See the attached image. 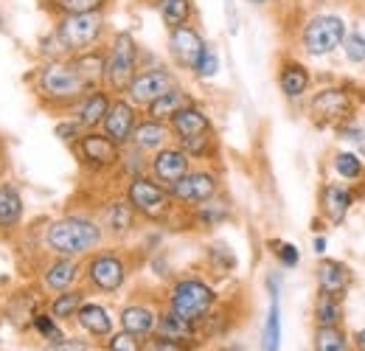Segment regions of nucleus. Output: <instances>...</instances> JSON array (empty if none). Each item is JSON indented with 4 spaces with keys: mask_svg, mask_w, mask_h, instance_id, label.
<instances>
[{
    "mask_svg": "<svg viewBox=\"0 0 365 351\" xmlns=\"http://www.w3.org/2000/svg\"><path fill=\"white\" fill-rule=\"evenodd\" d=\"M107 0H48V9L56 17L65 14H85V11H101Z\"/></svg>",
    "mask_w": 365,
    "mask_h": 351,
    "instance_id": "nucleus-35",
    "label": "nucleus"
},
{
    "mask_svg": "<svg viewBox=\"0 0 365 351\" xmlns=\"http://www.w3.org/2000/svg\"><path fill=\"white\" fill-rule=\"evenodd\" d=\"M88 281L101 292H115L127 281V264L115 253H96L88 262Z\"/></svg>",
    "mask_w": 365,
    "mask_h": 351,
    "instance_id": "nucleus-11",
    "label": "nucleus"
},
{
    "mask_svg": "<svg viewBox=\"0 0 365 351\" xmlns=\"http://www.w3.org/2000/svg\"><path fill=\"white\" fill-rule=\"evenodd\" d=\"M0 23H3V14H0Z\"/></svg>",
    "mask_w": 365,
    "mask_h": 351,
    "instance_id": "nucleus-52",
    "label": "nucleus"
},
{
    "mask_svg": "<svg viewBox=\"0 0 365 351\" xmlns=\"http://www.w3.org/2000/svg\"><path fill=\"white\" fill-rule=\"evenodd\" d=\"M340 320H343V301H340V295H331V292L318 290V298H315V323L318 326H340Z\"/></svg>",
    "mask_w": 365,
    "mask_h": 351,
    "instance_id": "nucleus-32",
    "label": "nucleus"
},
{
    "mask_svg": "<svg viewBox=\"0 0 365 351\" xmlns=\"http://www.w3.org/2000/svg\"><path fill=\"white\" fill-rule=\"evenodd\" d=\"M121 326H124V332H130L135 337H146L158 326V312L143 307V304H130L121 312Z\"/></svg>",
    "mask_w": 365,
    "mask_h": 351,
    "instance_id": "nucleus-23",
    "label": "nucleus"
},
{
    "mask_svg": "<svg viewBox=\"0 0 365 351\" xmlns=\"http://www.w3.org/2000/svg\"><path fill=\"white\" fill-rule=\"evenodd\" d=\"M140 351H185V346L172 343V340H166V337H160V335L152 332V337H146V340L140 343Z\"/></svg>",
    "mask_w": 365,
    "mask_h": 351,
    "instance_id": "nucleus-45",
    "label": "nucleus"
},
{
    "mask_svg": "<svg viewBox=\"0 0 365 351\" xmlns=\"http://www.w3.org/2000/svg\"><path fill=\"white\" fill-rule=\"evenodd\" d=\"M76 275H79V264L73 262V259L59 256L56 262H51L46 267L43 284H46V290H51V292H65V290H71V284L76 281Z\"/></svg>",
    "mask_w": 365,
    "mask_h": 351,
    "instance_id": "nucleus-24",
    "label": "nucleus"
},
{
    "mask_svg": "<svg viewBox=\"0 0 365 351\" xmlns=\"http://www.w3.org/2000/svg\"><path fill=\"white\" fill-rule=\"evenodd\" d=\"M107 349L110 351H140V343H138L135 335H130V332H118V335L110 337Z\"/></svg>",
    "mask_w": 365,
    "mask_h": 351,
    "instance_id": "nucleus-44",
    "label": "nucleus"
},
{
    "mask_svg": "<svg viewBox=\"0 0 365 351\" xmlns=\"http://www.w3.org/2000/svg\"><path fill=\"white\" fill-rule=\"evenodd\" d=\"M315 250H318V253H323V250H326V239H323V236H318V239H315Z\"/></svg>",
    "mask_w": 365,
    "mask_h": 351,
    "instance_id": "nucleus-50",
    "label": "nucleus"
},
{
    "mask_svg": "<svg viewBox=\"0 0 365 351\" xmlns=\"http://www.w3.org/2000/svg\"><path fill=\"white\" fill-rule=\"evenodd\" d=\"M309 82H312V76L301 62H284L278 71V88L284 93V98H289V101L301 98L309 90Z\"/></svg>",
    "mask_w": 365,
    "mask_h": 351,
    "instance_id": "nucleus-22",
    "label": "nucleus"
},
{
    "mask_svg": "<svg viewBox=\"0 0 365 351\" xmlns=\"http://www.w3.org/2000/svg\"><path fill=\"white\" fill-rule=\"evenodd\" d=\"M208 256H211L214 267H217V270H222V273H228V270L236 267V256L228 250V245H211Z\"/></svg>",
    "mask_w": 365,
    "mask_h": 351,
    "instance_id": "nucleus-43",
    "label": "nucleus"
},
{
    "mask_svg": "<svg viewBox=\"0 0 365 351\" xmlns=\"http://www.w3.org/2000/svg\"><path fill=\"white\" fill-rule=\"evenodd\" d=\"M354 343H357V349H360V351H365V329L354 335Z\"/></svg>",
    "mask_w": 365,
    "mask_h": 351,
    "instance_id": "nucleus-49",
    "label": "nucleus"
},
{
    "mask_svg": "<svg viewBox=\"0 0 365 351\" xmlns=\"http://www.w3.org/2000/svg\"><path fill=\"white\" fill-rule=\"evenodd\" d=\"M76 320H79V326L93 335V337H107L110 332H113V317H110V312L104 307H98V304H82L79 312H76Z\"/></svg>",
    "mask_w": 365,
    "mask_h": 351,
    "instance_id": "nucleus-27",
    "label": "nucleus"
},
{
    "mask_svg": "<svg viewBox=\"0 0 365 351\" xmlns=\"http://www.w3.org/2000/svg\"><path fill=\"white\" fill-rule=\"evenodd\" d=\"M270 250H273L275 259L284 264V267H295V264L301 262L298 248H295V245H289V242H278V239H273V242H270Z\"/></svg>",
    "mask_w": 365,
    "mask_h": 351,
    "instance_id": "nucleus-42",
    "label": "nucleus"
},
{
    "mask_svg": "<svg viewBox=\"0 0 365 351\" xmlns=\"http://www.w3.org/2000/svg\"><path fill=\"white\" fill-rule=\"evenodd\" d=\"M175 88V76L172 71L166 68H146V71H138L135 79L130 82V101L138 107H149L155 98H160L166 90Z\"/></svg>",
    "mask_w": 365,
    "mask_h": 351,
    "instance_id": "nucleus-9",
    "label": "nucleus"
},
{
    "mask_svg": "<svg viewBox=\"0 0 365 351\" xmlns=\"http://www.w3.org/2000/svg\"><path fill=\"white\" fill-rule=\"evenodd\" d=\"M205 40H202V34L194 29V26H178V29H169V51H172V56H175V62L185 68V71H194L197 68V62H200V56H202V51H205Z\"/></svg>",
    "mask_w": 365,
    "mask_h": 351,
    "instance_id": "nucleus-12",
    "label": "nucleus"
},
{
    "mask_svg": "<svg viewBox=\"0 0 365 351\" xmlns=\"http://www.w3.org/2000/svg\"><path fill=\"white\" fill-rule=\"evenodd\" d=\"M53 34L65 48L68 56L93 51L104 34V14L101 11H85V14H65L56 20Z\"/></svg>",
    "mask_w": 365,
    "mask_h": 351,
    "instance_id": "nucleus-4",
    "label": "nucleus"
},
{
    "mask_svg": "<svg viewBox=\"0 0 365 351\" xmlns=\"http://www.w3.org/2000/svg\"><path fill=\"white\" fill-rule=\"evenodd\" d=\"M346 37V20L340 14H315L301 29V45L309 56L334 54Z\"/></svg>",
    "mask_w": 365,
    "mask_h": 351,
    "instance_id": "nucleus-5",
    "label": "nucleus"
},
{
    "mask_svg": "<svg viewBox=\"0 0 365 351\" xmlns=\"http://www.w3.org/2000/svg\"><path fill=\"white\" fill-rule=\"evenodd\" d=\"M138 43L130 31H118L104 54V85L115 93H127L138 73Z\"/></svg>",
    "mask_w": 365,
    "mask_h": 351,
    "instance_id": "nucleus-3",
    "label": "nucleus"
},
{
    "mask_svg": "<svg viewBox=\"0 0 365 351\" xmlns=\"http://www.w3.org/2000/svg\"><path fill=\"white\" fill-rule=\"evenodd\" d=\"M217 191H220V183H217V175L211 172H188L169 188L172 200H178L180 205H194V208L214 200Z\"/></svg>",
    "mask_w": 365,
    "mask_h": 351,
    "instance_id": "nucleus-8",
    "label": "nucleus"
},
{
    "mask_svg": "<svg viewBox=\"0 0 365 351\" xmlns=\"http://www.w3.org/2000/svg\"><path fill=\"white\" fill-rule=\"evenodd\" d=\"M82 304H85V298H82L79 290H65V292H56V298L51 301L48 315L56 317V320H68V317H73L79 312Z\"/></svg>",
    "mask_w": 365,
    "mask_h": 351,
    "instance_id": "nucleus-33",
    "label": "nucleus"
},
{
    "mask_svg": "<svg viewBox=\"0 0 365 351\" xmlns=\"http://www.w3.org/2000/svg\"><path fill=\"white\" fill-rule=\"evenodd\" d=\"M169 130L175 132L180 141H188V138H197V135H208L211 121L197 104H185L169 118Z\"/></svg>",
    "mask_w": 365,
    "mask_h": 351,
    "instance_id": "nucleus-16",
    "label": "nucleus"
},
{
    "mask_svg": "<svg viewBox=\"0 0 365 351\" xmlns=\"http://www.w3.org/2000/svg\"><path fill=\"white\" fill-rule=\"evenodd\" d=\"M191 73L200 76V79L217 76V73H220V54H217L211 45H205V51H202V56H200V62H197V68H194Z\"/></svg>",
    "mask_w": 365,
    "mask_h": 351,
    "instance_id": "nucleus-40",
    "label": "nucleus"
},
{
    "mask_svg": "<svg viewBox=\"0 0 365 351\" xmlns=\"http://www.w3.org/2000/svg\"><path fill=\"white\" fill-rule=\"evenodd\" d=\"M169 124L166 121H155V118H146V121H140L135 124V132H133V146H135L138 152H158V149H163L166 146V141H169Z\"/></svg>",
    "mask_w": 365,
    "mask_h": 351,
    "instance_id": "nucleus-17",
    "label": "nucleus"
},
{
    "mask_svg": "<svg viewBox=\"0 0 365 351\" xmlns=\"http://www.w3.org/2000/svg\"><path fill=\"white\" fill-rule=\"evenodd\" d=\"M270 312L264 320V332H262V351H278L281 346V307H278V281L270 278Z\"/></svg>",
    "mask_w": 365,
    "mask_h": 351,
    "instance_id": "nucleus-25",
    "label": "nucleus"
},
{
    "mask_svg": "<svg viewBox=\"0 0 365 351\" xmlns=\"http://www.w3.org/2000/svg\"><path fill=\"white\" fill-rule=\"evenodd\" d=\"M155 335H160V337H166V340H172V343H191L194 337H197V329H194V323L191 320H185L180 317L178 312H172V309H166V312H160L158 315V326H155Z\"/></svg>",
    "mask_w": 365,
    "mask_h": 351,
    "instance_id": "nucleus-21",
    "label": "nucleus"
},
{
    "mask_svg": "<svg viewBox=\"0 0 365 351\" xmlns=\"http://www.w3.org/2000/svg\"><path fill=\"white\" fill-rule=\"evenodd\" d=\"M250 3H253V6H267L270 0H250Z\"/></svg>",
    "mask_w": 365,
    "mask_h": 351,
    "instance_id": "nucleus-51",
    "label": "nucleus"
},
{
    "mask_svg": "<svg viewBox=\"0 0 365 351\" xmlns=\"http://www.w3.org/2000/svg\"><path fill=\"white\" fill-rule=\"evenodd\" d=\"M309 110L312 116L320 118V121H340V118H349L351 110H354V98L351 93L343 88H323L312 96L309 101Z\"/></svg>",
    "mask_w": 365,
    "mask_h": 351,
    "instance_id": "nucleus-13",
    "label": "nucleus"
},
{
    "mask_svg": "<svg viewBox=\"0 0 365 351\" xmlns=\"http://www.w3.org/2000/svg\"><path fill=\"white\" fill-rule=\"evenodd\" d=\"M318 287L323 292H331V295H346V290L351 287V270L343 262H334V259H323L318 264Z\"/></svg>",
    "mask_w": 365,
    "mask_h": 351,
    "instance_id": "nucleus-19",
    "label": "nucleus"
},
{
    "mask_svg": "<svg viewBox=\"0 0 365 351\" xmlns=\"http://www.w3.org/2000/svg\"><path fill=\"white\" fill-rule=\"evenodd\" d=\"M185 104H191L188 96H185V90L175 85L172 90H166L160 98H155L146 110H149V118H155V121H169V118H172L180 107H185Z\"/></svg>",
    "mask_w": 365,
    "mask_h": 351,
    "instance_id": "nucleus-29",
    "label": "nucleus"
},
{
    "mask_svg": "<svg viewBox=\"0 0 365 351\" xmlns=\"http://www.w3.org/2000/svg\"><path fill=\"white\" fill-rule=\"evenodd\" d=\"M101 225L88 217H62L46 228V248L56 256L76 259L101 245Z\"/></svg>",
    "mask_w": 365,
    "mask_h": 351,
    "instance_id": "nucleus-1",
    "label": "nucleus"
},
{
    "mask_svg": "<svg viewBox=\"0 0 365 351\" xmlns=\"http://www.w3.org/2000/svg\"><path fill=\"white\" fill-rule=\"evenodd\" d=\"M340 48L346 51V56H349L351 62H365V29L363 26H354V31H346Z\"/></svg>",
    "mask_w": 365,
    "mask_h": 351,
    "instance_id": "nucleus-38",
    "label": "nucleus"
},
{
    "mask_svg": "<svg viewBox=\"0 0 365 351\" xmlns=\"http://www.w3.org/2000/svg\"><path fill=\"white\" fill-rule=\"evenodd\" d=\"M110 104H113V98H110L104 90H98V88L91 90V93L79 101V107H76V121L82 124V130H93V127L104 124V116H107Z\"/></svg>",
    "mask_w": 365,
    "mask_h": 351,
    "instance_id": "nucleus-18",
    "label": "nucleus"
},
{
    "mask_svg": "<svg viewBox=\"0 0 365 351\" xmlns=\"http://www.w3.org/2000/svg\"><path fill=\"white\" fill-rule=\"evenodd\" d=\"M23 220V197L11 183H0V230H11Z\"/></svg>",
    "mask_w": 365,
    "mask_h": 351,
    "instance_id": "nucleus-26",
    "label": "nucleus"
},
{
    "mask_svg": "<svg viewBox=\"0 0 365 351\" xmlns=\"http://www.w3.org/2000/svg\"><path fill=\"white\" fill-rule=\"evenodd\" d=\"M127 203L135 208L138 214H143L146 220H166L169 208H172V194L169 188H163L158 180H149L143 175H135L130 188H127Z\"/></svg>",
    "mask_w": 365,
    "mask_h": 351,
    "instance_id": "nucleus-7",
    "label": "nucleus"
},
{
    "mask_svg": "<svg viewBox=\"0 0 365 351\" xmlns=\"http://www.w3.org/2000/svg\"><path fill=\"white\" fill-rule=\"evenodd\" d=\"M225 14H228V31L230 34H236V31H239V17H236V6H233V0H225Z\"/></svg>",
    "mask_w": 365,
    "mask_h": 351,
    "instance_id": "nucleus-48",
    "label": "nucleus"
},
{
    "mask_svg": "<svg viewBox=\"0 0 365 351\" xmlns=\"http://www.w3.org/2000/svg\"><path fill=\"white\" fill-rule=\"evenodd\" d=\"M214 301H217V292L200 278H182L169 292V309L191 323L202 320L211 312Z\"/></svg>",
    "mask_w": 365,
    "mask_h": 351,
    "instance_id": "nucleus-6",
    "label": "nucleus"
},
{
    "mask_svg": "<svg viewBox=\"0 0 365 351\" xmlns=\"http://www.w3.org/2000/svg\"><path fill=\"white\" fill-rule=\"evenodd\" d=\"M334 172L346 180L363 177V155L360 152H337L334 155Z\"/></svg>",
    "mask_w": 365,
    "mask_h": 351,
    "instance_id": "nucleus-37",
    "label": "nucleus"
},
{
    "mask_svg": "<svg viewBox=\"0 0 365 351\" xmlns=\"http://www.w3.org/2000/svg\"><path fill=\"white\" fill-rule=\"evenodd\" d=\"M71 65L79 71V76L91 85V88H98V82H104V54L101 51H85V54H76L71 56Z\"/></svg>",
    "mask_w": 365,
    "mask_h": 351,
    "instance_id": "nucleus-28",
    "label": "nucleus"
},
{
    "mask_svg": "<svg viewBox=\"0 0 365 351\" xmlns=\"http://www.w3.org/2000/svg\"><path fill=\"white\" fill-rule=\"evenodd\" d=\"M56 138L68 141V143H76L82 138V124L73 118V121H65V124H56Z\"/></svg>",
    "mask_w": 365,
    "mask_h": 351,
    "instance_id": "nucleus-46",
    "label": "nucleus"
},
{
    "mask_svg": "<svg viewBox=\"0 0 365 351\" xmlns=\"http://www.w3.org/2000/svg\"><path fill=\"white\" fill-rule=\"evenodd\" d=\"M197 217H200V222H205V225H220L222 220H228V208L220 200H208V203L197 205Z\"/></svg>",
    "mask_w": 365,
    "mask_h": 351,
    "instance_id": "nucleus-41",
    "label": "nucleus"
},
{
    "mask_svg": "<svg viewBox=\"0 0 365 351\" xmlns=\"http://www.w3.org/2000/svg\"><path fill=\"white\" fill-rule=\"evenodd\" d=\"M76 152L93 169H107L121 161V146L104 132H82V138L76 141Z\"/></svg>",
    "mask_w": 365,
    "mask_h": 351,
    "instance_id": "nucleus-10",
    "label": "nucleus"
},
{
    "mask_svg": "<svg viewBox=\"0 0 365 351\" xmlns=\"http://www.w3.org/2000/svg\"><path fill=\"white\" fill-rule=\"evenodd\" d=\"M315 351H346V335L340 332V326H318Z\"/></svg>",
    "mask_w": 365,
    "mask_h": 351,
    "instance_id": "nucleus-36",
    "label": "nucleus"
},
{
    "mask_svg": "<svg viewBox=\"0 0 365 351\" xmlns=\"http://www.w3.org/2000/svg\"><path fill=\"white\" fill-rule=\"evenodd\" d=\"M191 172L188 169V155L182 152L180 146H163L155 152L152 158V177L163 185V188H172L180 177H185Z\"/></svg>",
    "mask_w": 365,
    "mask_h": 351,
    "instance_id": "nucleus-15",
    "label": "nucleus"
},
{
    "mask_svg": "<svg viewBox=\"0 0 365 351\" xmlns=\"http://www.w3.org/2000/svg\"><path fill=\"white\" fill-rule=\"evenodd\" d=\"M346 141H351L354 146H360V155L365 152V138H363V132L357 130V127H346V135H343Z\"/></svg>",
    "mask_w": 365,
    "mask_h": 351,
    "instance_id": "nucleus-47",
    "label": "nucleus"
},
{
    "mask_svg": "<svg viewBox=\"0 0 365 351\" xmlns=\"http://www.w3.org/2000/svg\"><path fill=\"white\" fill-rule=\"evenodd\" d=\"M34 315H37V309H34V298H31V292H17L11 301H9V317L14 320V326H31L34 323Z\"/></svg>",
    "mask_w": 365,
    "mask_h": 351,
    "instance_id": "nucleus-34",
    "label": "nucleus"
},
{
    "mask_svg": "<svg viewBox=\"0 0 365 351\" xmlns=\"http://www.w3.org/2000/svg\"><path fill=\"white\" fill-rule=\"evenodd\" d=\"M349 208H351V191L349 188H343L337 183L323 185V191H320V211H323L326 220L331 222V225H340V222L346 220Z\"/></svg>",
    "mask_w": 365,
    "mask_h": 351,
    "instance_id": "nucleus-20",
    "label": "nucleus"
},
{
    "mask_svg": "<svg viewBox=\"0 0 365 351\" xmlns=\"http://www.w3.org/2000/svg\"><path fill=\"white\" fill-rule=\"evenodd\" d=\"M135 124H138L135 104L127 101V98H115V101L110 104V110H107L101 127H104V135H107L110 141H115L118 146H124V143H130V138H133V132H135Z\"/></svg>",
    "mask_w": 365,
    "mask_h": 351,
    "instance_id": "nucleus-14",
    "label": "nucleus"
},
{
    "mask_svg": "<svg viewBox=\"0 0 365 351\" xmlns=\"http://www.w3.org/2000/svg\"><path fill=\"white\" fill-rule=\"evenodd\" d=\"M155 9H158L160 20L169 29L185 26L191 20V14H194V3L191 0H155Z\"/></svg>",
    "mask_w": 365,
    "mask_h": 351,
    "instance_id": "nucleus-31",
    "label": "nucleus"
},
{
    "mask_svg": "<svg viewBox=\"0 0 365 351\" xmlns=\"http://www.w3.org/2000/svg\"><path fill=\"white\" fill-rule=\"evenodd\" d=\"M31 326L40 332V337H46L48 343H62V340H65L62 329L56 326V317H51V315H43V312H37Z\"/></svg>",
    "mask_w": 365,
    "mask_h": 351,
    "instance_id": "nucleus-39",
    "label": "nucleus"
},
{
    "mask_svg": "<svg viewBox=\"0 0 365 351\" xmlns=\"http://www.w3.org/2000/svg\"><path fill=\"white\" fill-rule=\"evenodd\" d=\"M133 214L135 208L127 203V200H115L113 205H107L104 211V228L113 233V236H124L133 230Z\"/></svg>",
    "mask_w": 365,
    "mask_h": 351,
    "instance_id": "nucleus-30",
    "label": "nucleus"
},
{
    "mask_svg": "<svg viewBox=\"0 0 365 351\" xmlns=\"http://www.w3.org/2000/svg\"><path fill=\"white\" fill-rule=\"evenodd\" d=\"M91 90V88L82 76H79V71L71 65V59L65 62V59H51L46 62L43 68H40V73H37V93L51 101V104H56V107H65V104H76V101H82Z\"/></svg>",
    "mask_w": 365,
    "mask_h": 351,
    "instance_id": "nucleus-2",
    "label": "nucleus"
}]
</instances>
